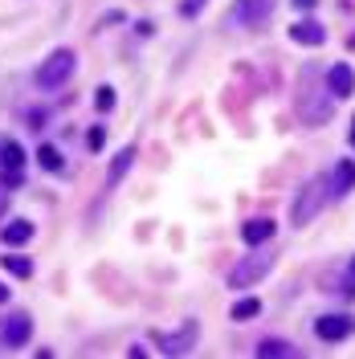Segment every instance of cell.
Listing matches in <instances>:
<instances>
[{"mask_svg":"<svg viewBox=\"0 0 355 359\" xmlns=\"http://www.w3.org/2000/svg\"><path fill=\"white\" fill-rule=\"evenodd\" d=\"M352 331H355L352 314H323V318L314 322V335H318L323 343H339V339H347Z\"/></svg>","mask_w":355,"mask_h":359,"instance_id":"5b68a950","label":"cell"},{"mask_svg":"<svg viewBox=\"0 0 355 359\" xmlns=\"http://www.w3.org/2000/svg\"><path fill=\"white\" fill-rule=\"evenodd\" d=\"M229 314H233L237 322H245V318H258V314H262V298H237Z\"/></svg>","mask_w":355,"mask_h":359,"instance_id":"5bb4252c","label":"cell"},{"mask_svg":"<svg viewBox=\"0 0 355 359\" xmlns=\"http://www.w3.org/2000/svg\"><path fill=\"white\" fill-rule=\"evenodd\" d=\"M94 106H98V110H111V106H115V90L98 86V90H94Z\"/></svg>","mask_w":355,"mask_h":359,"instance_id":"d6986e66","label":"cell"},{"mask_svg":"<svg viewBox=\"0 0 355 359\" xmlns=\"http://www.w3.org/2000/svg\"><path fill=\"white\" fill-rule=\"evenodd\" d=\"M4 302H8V286L0 282V307H4Z\"/></svg>","mask_w":355,"mask_h":359,"instance_id":"603a6c76","label":"cell"},{"mask_svg":"<svg viewBox=\"0 0 355 359\" xmlns=\"http://www.w3.org/2000/svg\"><path fill=\"white\" fill-rule=\"evenodd\" d=\"M29 335H33V318H29L25 311L8 314V318L0 322V343H4V347H21Z\"/></svg>","mask_w":355,"mask_h":359,"instance_id":"8992f818","label":"cell"},{"mask_svg":"<svg viewBox=\"0 0 355 359\" xmlns=\"http://www.w3.org/2000/svg\"><path fill=\"white\" fill-rule=\"evenodd\" d=\"M331 200V180L327 176H314V180H307L303 184V192H298V200L290 204V224H311L318 213H323V204Z\"/></svg>","mask_w":355,"mask_h":359,"instance_id":"6da1fadb","label":"cell"},{"mask_svg":"<svg viewBox=\"0 0 355 359\" xmlns=\"http://www.w3.org/2000/svg\"><path fill=\"white\" fill-rule=\"evenodd\" d=\"M131 164H135V147H123V151L115 155V164H111L106 180H111V184H119V180L127 176V168H131Z\"/></svg>","mask_w":355,"mask_h":359,"instance_id":"4fadbf2b","label":"cell"},{"mask_svg":"<svg viewBox=\"0 0 355 359\" xmlns=\"http://www.w3.org/2000/svg\"><path fill=\"white\" fill-rule=\"evenodd\" d=\"M192 339H196V327H184V335L164 339V351H188V347H192Z\"/></svg>","mask_w":355,"mask_h":359,"instance_id":"ac0fdd59","label":"cell"},{"mask_svg":"<svg viewBox=\"0 0 355 359\" xmlns=\"http://www.w3.org/2000/svg\"><path fill=\"white\" fill-rule=\"evenodd\" d=\"M274 8H278V0H237L233 4V21L245 25V29H262L274 17Z\"/></svg>","mask_w":355,"mask_h":359,"instance_id":"277c9868","label":"cell"},{"mask_svg":"<svg viewBox=\"0 0 355 359\" xmlns=\"http://www.w3.org/2000/svg\"><path fill=\"white\" fill-rule=\"evenodd\" d=\"M290 4H294V8H303V12H311V8H314V0H290Z\"/></svg>","mask_w":355,"mask_h":359,"instance_id":"7402d4cb","label":"cell"},{"mask_svg":"<svg viewBox=\"0 0 355 359\" xmlns=\"http://www.w3.org/2000/svg\"><path fill=\"white\" fill-rule=\"evenodd\" d=\"M209 0H180V17H200Z\"/></svg>","mask_w":355,"mask_h":359,"instance_id":"ffe728a7","label":"cell"},{"mask_svg":"<svg viewBox=\"0 0 355 359\" xmlns=\"http://www.w3.org/2000/svg\"><path fill=\"white\" fill-rule=\"evenodd\" d=\"M102 143H106V131H102V127H90V131H86V147H90V151H98Z\"/></svg>","mask_w":355,"mask_h":359,"instance_id":"44dd1931","label":"cell"},{"mask_svg":"<svg viewBox=\"0 0 355 359\" xmlns=\"http://www.w3.org/2000/svg\"><path fill=\"white\" fill-rule=\"evenodd\" d=\"M327 86H331L335 98H352V94H355V70H352V66H343V61L331 66V70H327Z\"/></svg>","mask_w":355,"mask_h":359,"instance_id":"52a82bcc","label":"cell"},{"mask_svg":"<svg viewBox=\"0 0 355 359\" xmlns=\"http://www.w3.org/2000/svg\"><path fill=\"white\" fill-rule=\"evenodd\" d=\"M0 237H4L8 245H25V241L33 237V224H29V221H8V224H4V233H0Z\"/></svg>","mask_w":355,"mask_h":359,"instance_id":"8fae6325","label":"cell"},{"mask_svg":"<svg viewBox=\"0 0 355 359\" xmlns=\"http://www.w3.org/2000/svg\"><path fill=\"white\" fill-rule=\"evenodd\" d=\"M37 159H41V168H49V172L61 168V151H57L53 143H41V147H37Z\"/></svg>","mask_w":355,"mask_h":359,"instance_id":"e0dca14e","label":"cell"},{"mask_svg":"<svg viewBox=\"0 0 355 359\" xmlns=\"http://www.w3.org/2000/svg\"><path fill=\"white\" fill-rule=\"evenodd\" d=\"M347 278H352V286H355V258H352V266H347Z\"/></svg>","mask_w":355,"mask_h":359,"instance_id":"cb8c5ba5","label":"cell"},{"mask_svg":"<svg viewBox=\"0 0 355 359\" xmlns=\"http://www.w3.org/2000/svg\"><path fill=\"white\" fill-rule=\"evenodd\" d=\"M269 266H274V249H258V245H253L249 258H241L237 266L229 269V286H233V290H245V286L262 282L269 273Z\"/></svg>","mask_w":355,"mask_h":359,"instance_id":"7a4b0ae2","label":"cell"},{"mask_svg":"<svg viewBox=\"0 0 355 359\" xmlns=\"http://www.w3.org/2000/svg\"><path fill=\"white\" fill-rule=\"evenodd\" d=\"M352 147H355V123H352Z\"/></svg>","mask_w":355,"mask_h":359,"instance_id":"d4e9b609","label":"cell"},{"mask_svg":"<svg viewBox=\"0 0 355 359\" xmlns=\"http://www.w3.org/2000/svg\"><path fill=\"white\" fill-rule=\"evenodd\" d=\"M355 188V159H339L331 172V200H343Z\"/></svg>","mask_w":355,"mask_h":359,"instance_id":"ba28073f","label":"cell"},{"mask_svg":"<svg viewBox=\"0 0 355 359\" xmlns=\"http://www.w3.org/2000/svg\"><path fill=\"white\" fill-rule=\"evenodd\" d=\"M241 237H245V245H266L269 237H274V221H269V217H258V221H245V229H241Z\"/></svg>","mask_w":355,"mask_h":359,"instance_id":"30bf717a","label":"cell"},{"mask_svg":"<svg viewBox=\"0 0 355 359\" xmlns=\"http://www.w3.org/2000/svg\"><path fill=\"white\" fill-rule=\"evenodd\" d=\"M258 356H298V347L286 343V339H262L258 343Z\"/></svg>","mask_w":355,"mask_h":359,"instance_id":"9a60e30c","label":"cell"},{"mask_svg":"<svg viewBox=\"0 0 355 359\" xmlns=\"http://www.w3.org/2000/svg\"><path fill=\"white\" fill-rule=\"evenodd\" d=\"M0 159H4L8 172H25V147L21 143H4L0 147Z\"/></svg>","mask_w":355,"mask_h":359,"instance_id":"7c38bea8","label":"cell"},{"mask_svg":"<svg viewBox=\"0 0 355 359\" xmlns=\"http://www.w3.org/2000/svg\"><path fill=\"white\" fill-rule=\"evenodd\" d=\"M74 66H78L74 49H53V53L41 61V70H37V86H41V90L66 86V82H70V74H74Z\"/></svg>","mask_w":355,"mask_h":359,"instance_id":"3957f363","label":"cell"},{"mask_svg":"<svg viewBox=\"0 0 355 359\" xmlns=\"http://www.w3.org/2000/svg\"><path fill=\"white\" fill-rule=\"evenodd\" d=\"M290 37L298 45H323L327 41V29L318 21H298V25H290Z\"/></svg>","mask_w":355,"mask_h":359,"instance_id":"9c48e42d","label":"cell"},{"mask_svg":"<svg viewBox=\"0 0 355 359\" xmlns=\"http://www.w3.org/2000/svg\"><path fill=\"white\" fill-rule=\"evenodd\" d=\"M0 266L8 269L12 278H29V273H33V262H29V258H21V253H8V258H4Z\"/></svg>","mask_w":355,"mask_h":359,"instance_id":"2e32d148","label":"cell"}]
</instances>
